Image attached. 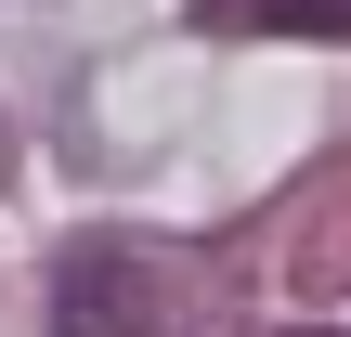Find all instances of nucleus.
<instances>
[{
	"label": "nucleus",
	"mask_w": 351,
	"mask_h": 337,
	"mask_svg": "<svg viewBox=\"0 0 351 337\" xmlns=\"http://www.w3.org/2000/svg\"><path fill=\"white\" fill-rule=\"evenodd\" d=\"M169 312H156V273L130 260V247H65L52 260V337H156Z\"/></svg>",
	"instance_id": "f257e3e1"
},
{
	"label": "nucleus",
	"mask_w": 351,
	"mask_h": 337,
	"mask_svg": "<svg viewBox=\"0 0 351 337\" xmlns=\"http://www.w3.org/2000/svg\"><path fill=\"white\" fill-rule=\"evenodd\" d=\"M261 26H300V39L326 26V39H351V0H261Z\"/></svg>",
	"instance_id": "f03ea898"
},
{
	"label": "nucleus",
	"mask_w": 351,
	"mask_h": 337,
	"mask_svg": "<svg viewBox=\"0 0 351 337\" xmlns=\"http://www.w3.org/2000/svg\"><path fill=\"white\" fill-rule=\"evenodd\" d=\"M287 337H351V325H287Z\"/></svg>",
	"instance_id": "7ed1b4c3"
}]
</instances>
